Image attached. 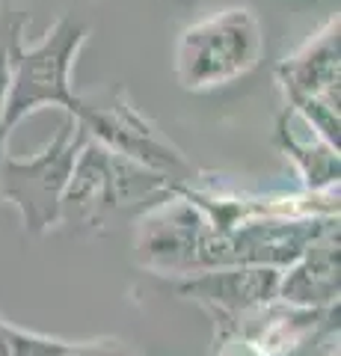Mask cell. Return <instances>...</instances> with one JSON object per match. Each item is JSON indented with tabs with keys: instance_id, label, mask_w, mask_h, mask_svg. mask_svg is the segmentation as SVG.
<instances>
[{
	"instance_id": "cell-8",
	"label": "cell",
	"mask_w": 341,
	"mask_h": 356,
	"mask_svg": "<svg viewBox=\"0 0 341 356\" xmlns=\"http://www.w3.org/2000/svg\"><path fill=\"white\" fill-rule=\"evenodd\" d=\"M279 300L306 309L338 306V222L317 235L279 276Z\"/></svg>"
},
{
	"instance_id": "cell-13",
	"label": "cell",
	"mask_w": 341,
	"mask_h": 356,
	"mask_svg": "<svg viewBox=\"0 0 341 356\" xmlns=\"http://www.w3.org/2000/svg\"><path fill=\"white\" fill-rule=\"evenodd\" d=\"M329 356H338V348H333V350H329Z\"/></svg>"
},
{
	"instance_id": "cell-4",
	"label": "cell",
	"mask_w": 341,
	"mask_h": 356,
	"mask_svg": "<svg viewBox=\"0 0 341 356\" xmlns=\"http://www.w3.org/2000/svg\"><path fill=\"white\" fill-rule=\"evenodd\" d=\"M74 122L98 146L146 166L151 172L167 175L175 184H187L199 175V170L187 161V154L149 116H142L128 92L119 86L81 92V107L74 113Z\"/></svg>"
},
{
	"instance_id": "cell-9",
	"label": "cell",
	"mask_w": 341,
	"mask_h": 356,
	"mask_svg": "<svg viewBox=\"0 0 341 356\" xmlns=\"http://www.w3.org/2000/svg\"><path fill=\"white\" fill-rule=\"evenodd\" d=\"M273 140L285 152V158H291V163L297 166L303 178V191H335L338 187V146L326 143L288 107L276 119Z\"/></svg>"
},
{
	"instance_id": "cell-7",
	"label": "cell",
	"mask_w": 341,
	"mask_h": 356,
	"mask_svg": "<svg viewBox=\"0 0 341 356\" xmlns=\"http://www.w3.org/2000/svg\"><path fill=\"white\" fill-rule=\"evenodd\" d=\"M276 267H217L169 280L167 288L187 303H196L214 321V330L228 327L240 315L279 297Z\"/></svg>"
},
{
	"instance_id": "cell-11",
	"label": "cell",
	"mask_w": 341,
	"mask_h": 356,
	"mask_svg": "<svg viewBox=\"0 0 341 356\" xmlns=\"http://www.w3.org/2000/svg\"><path fill=\"white\" fill-rule=\"evenodd\" d=\"M27 24H3L0 27V119H3V104H6V86H9V51L13 44L24 39ZM6 154V143L0 140V161Z\"/></svg>"
},
{
	"instance_id": "cell-12",
	"label": "cell",
	"mask_w": 341,
	"mask_h": 356,
	"mask_svg": "<svg viewBox=\"0 0 341 356\" xmlns=\"http://www.w3.org/2000/svg\"><path fill=\"white\" fill-rule=\"evenodd\" d=\"M27 0H0V27L3 24H27L30 15L24 13V6Z\"/></svg>"
},
{
	"instance_id": "cell-5",
	"label": "cell",
	"mask_w": 341,
	"mask_h": 356,
	"mask_svg": "<svg viewBox=\"0 0 341 356\" xmlns=\"http://www.w3.org/2000/svg\"><path fill=\"white\" fill-rule=\"evenodd\" d=\"M83 143L86 134L81 131V125L72 116H65L57 134L39 154L27 161L3 154V161H0V202H9L18 211L21 226L30 235H45V232L60 226V202Z\"/></svg>"
},
{
	"instance_id": "cell-3",
	"label": "cell",
	"mask_w": 341,
	"mask_h": 356,
	"mask_svg": "<svg viewBox=\"0 0 341 356\" xmlns=\"http://www.w3.org/2000/svg\"><path fill=\"white\" fill-rule=\"evenodd\" d=\"M264 27L252 6H228L178 33L172 74L187 92H208L249 74L261 63Z\"/></svg>"
},
{
	"instance_id": "cell-10",
	"label": "cell",
	"mask_w": 341,
	"mask_h": 356,
	"mask_svg": "<svg viewBox=\"0 0 341 356\" xmlns=\"http://www.w3.org/2000/svg\"><path fill=\"white\" fill-rule=\"evenodd\" d=\"M9 356H140L122 339L65 341L9 324Z\"/></svg>"
},
{
	"instance_id": "cell-6",
	"label": "cell",
	"mask_w": 341,
	"mask_h": 356,
	"mask_svg": "<svg viewBox=\"0 0 341 356\" xmlns=\"http://www.w3.org/2000/svg\"><path fill=\"white\" fill-rule=\"evenodd\" d=\"M285 107L338 146V89H341V36L338 15L312 33L291 57L276 65Z\"/></svg>"
},
{
	"instance_id": "cell-2",
	"label": "cell",
	"mask_w": 341,
	"mask_h": 356,
	"mask_svg": "<svg viewBox=\"0 0 341 356\" xmlns=\"http://www.w3.org/2000/svg\"><path fill=\"white\" fill-rule=\"evenodd\" d=\"M90 27L63 15L42 42L24 44V39L9 51V86L3 119H0V140H9L21 119L33 116L42 107H63L65 116L78 113L81 92H74L72 69L81 48L86 44Z\"/></svg>"
},
{
	"instance_id": "cell-1",
	"label": "cell",
	"mask_w": 341,
	"mask_h": 356,
	"mask_svg": "<svg viewBox=\"0 0 341 356\" xmlns=\"http://www.w3.org/2000/svg\"><path fill=\"white\" fill-rule=\"evenodd\" d=\"M175 187L172 178L119 158L86 137L60 202V226L78 235H104L169 202Z\"/></svg>"
}]
</instances>
